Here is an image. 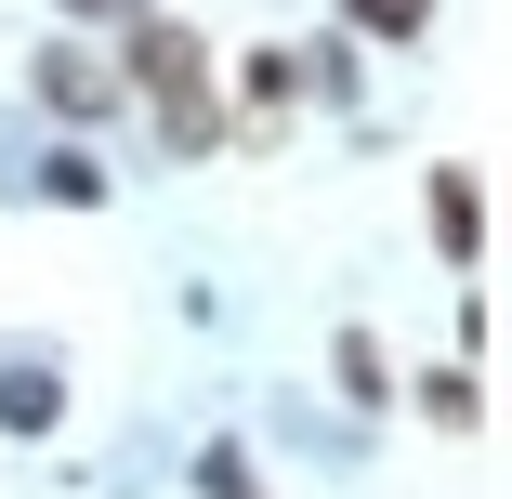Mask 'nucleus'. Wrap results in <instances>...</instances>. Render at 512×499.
Returning <instances> with one entry per match:
<instances>
[{"label": "nucleus", "instance_id": "423d86ee", "mask_svg": "<svg viewBox=\"0 0 512 499\" xmlns=\"http://www.w3.org/2000/svg\"><path fill=\"white\" fill-rule=\"evenodd\" d=\"M289 66H302V106H329V119H355V106H368V53H355L342 27L289 40Z\"/></svg>", "mask_w": 512, "mask_h": 499}, {"label": "nucleus", "instance_id": "f8f14e48", "mask_svg": "<svg viewBox=\"0 0 512 499\" xmlns=\"http://www.w3.org/2000/svg\"><path fill=\"white\" fill-rule=\"evenodd\" d=\"M250 499H276V486H250Z\"/></svg>", "mask_w": 512, "mask_h": 499}, {"label": "nucleus", "instance_id": "0eeeda50", "mask_svg": "<svg viewBox=\"0 0 512 499\" xmlns=\"http://www.w3.org/2000/svg\"><path fill=\"white\" fill-rule=\"evenodd\" d=\"M27 197H40V211H106L119 171L92 158V145H40V158H27Z\"/></svg>", "mask_w": 512, "mask_h": 499}, {"label": "nucleus", "instance_id": "20e7f679", "mask_svg": "<svg viewBox=\"0 0 512 499\" xmlns=\"http://www.w3.org/2000/svg\"><path fill=\"white\" fill-rule=\"evenodd\" d=\"M0 434H14V447L66 434V355H40V342H0Z\"/></svg>", "mask_w": 512, "mask_h": 499}, {"label": "nucleus", "instance_id": "1a4fd4ad", "mask_svg": "<svg viewBox=\"0 0 512 499\" xmlns=\"http://www.w3.org/2000/svg\"><path fill=\"white\" fill-rule=\"evenodd\" d=\"M434 14H447V0H342L329 27H342L355 53H421V40H434Z\"/></svg>", "mask_w": 512, "mask_h": 499}, {"label": "nucleus", "instance_id": "39448f33", "mask_svg": "<svg viewBox=\"0 0 512 499\" xmlns=\"http://www.w3.org/2000/svg\"><path fill=\"white\" fill-rule=\"evenodd\" d=\"M421 211H434V263L473 276V263H486V171H473V158H434V171H421Z\"/></svg>", "mask_w": 512, "mask_h": 499}, {"label": "nucleus", "instance_id": "6e6552de", "mask_svg": "<svg viewBox=\"0 0 512 499\" xmlns=\"http://www.w3.org/2000/svg\"><path fill=\"white\" fill-rule=\"evenodd\" d=\"M329 381H342L355 421H394V355H381V329H329Z\"/></svg>", "mask_w": 512, "mask_h": 499}, {"label": "nucleus", "instance_id": "f257e3e1", "mask_svg": "<svg viewBox=\"0 0 512 499\" xmlns=\"http://www.w3.org/2000/svg\"><path fill=\"white\" fill-rule=\"evenodd\" d=\"M106 66H119V106L158 132V158H224L237 145V119H224V53H211V27L197 14H132L119 40H106Z\"/></svg>", "mask_w": 512, "mask_h": 499}, {"label": "nucleus", "instance_id": "f03ea898", "mask_svg": "<svg viewBox=\"0 0 512 499\" xmlns=\"http://www.w3.org/2000/svg\"><path fill=\"white\" fill-rule=\"evenodd\" d=\"M27 119H40L53 145H106V132L132 119V106H119V66H106V40H66V27H53V40L27 53Z\"/></svg>", "mask_w": 512, "mask_h": 499}, {"label": "nucleus", "instance_id": "9d476101", "mask_svg": "<svg viewBox=\"0 0 512 499\" xmlns=\"http://www.w3.org/2000/svg\"><path fill=\"white\" fill-rule=\"evenodd\" d=\"M184 486H197V499H250L263 473H250V447H237V434H211V447L184 460Z\"/></svg>", "mask_w": 512, "mask_h": 499}, {"label": "nucleus", "instance_id": "9b49d317", "mask_svg": "<svg viewBox=\"0 0 512 499\" xmlns=\"http://www.w3.org/2000/svg\"><path fill=\"white\" fill-rule=\"evenodd\" d=\"M132 14H158V0H53V27H66V40H119Z\"/></svg>", "mask_w": 512, "mask_h": 499}, {"label": "nucleus", "instance_id": "7ed1b4c3", "mask_svg": "<svg viewBox=\"0 0 512 499\" xmlns=\"http://www.w3.org/2000/svg\"><path fill=\"white\" fill-rule=\"evenodd\" d=\"M394 408L421 421L434 447H473V434H486V368H473V355H434V368L394 381Z\"/></svg>", "mask_w": 512, "mask_h": 499}]
</instances>
